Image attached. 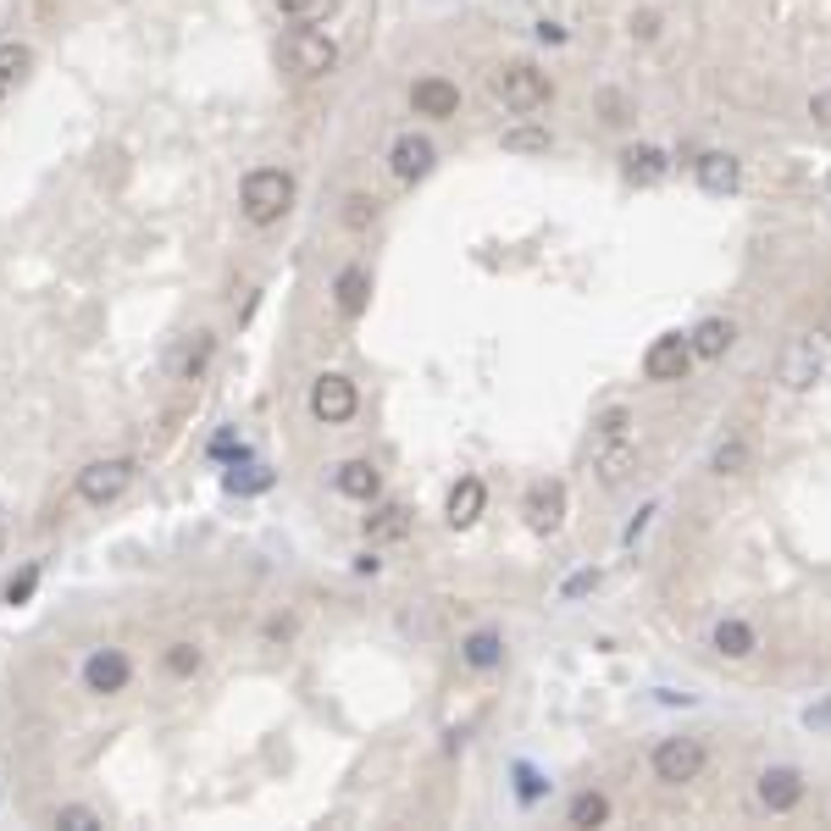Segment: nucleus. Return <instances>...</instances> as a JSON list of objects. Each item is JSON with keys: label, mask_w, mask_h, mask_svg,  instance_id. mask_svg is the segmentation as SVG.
I'll return each mask as SVG.
<instances>
[{"label": "nucleus", "mask_w": 831, "mask_h": 831, "mask_svg": "<svg viewBox=\"0 0 831 831\" xmlns=\"http://www.w3.org/2000/svg\"><path fill=\"white\" fill-rule=\"evenodd\" d=\"M294 173L283 166H256V173H244L238 184V206H244V222L249 227H278L289 211H294Z\"/></svg>", "instance_id": "obj_1"}, {"label": "nucleus", "mask_w": 831, "mask_h": 831, "mask_svg": "<svg viewBox=\"0 0 831 831\" xmlns=\"http://www.w3.org/2000/svg\"><path fill=\"white\" fill-rule=\"evenodd\" d=\"M488 90H493V101L505 106V112H543L549 101H554V78L543 72V67H532V61H499L493 72H488Z\"/></svg>", "instance_id": "obj_2"}, {"label": "nucleus", "mask_w": 831, "mask_h": 831, "mask_svg": "<svg viewBox=\"0 0 831 831\" xmlns=\"http://www.w3.org/2000/svg\"><path fill=\"white\" fill-rule=\"evenodd\" d=\"M704 765H710V748H704L699 737H659L654 754H648V771H654V782H665V787L699 782Z\"/></svg>", "instance_id": "obj_3"}, {"label": "nucleus", "mask_w": 831, "mask_h": 831, "mask_svg": "<svg viewBox=\"0 0 831 831\" xmlns=\"http://www.w3.org/2000/svg\"><path fill=\"white\" fill-rule=\"evenodd\" d=\"M283 61H289V72H300V78H327L332 67H339V39H332L327 28H316V23H300V28L283 39Z\"/></svg>", "instance_id": "obj_4"}, {"label": "nucleus", "mask_w": 831, "mask_h": 831, "mask_svg": "<svg viewBox=\"0 0 831 831\" xmlns=\"http://www.w3.org/2000/svg\"><path fill=\"white\" fill-rule=\"evenodd\" d=\"M305 405H311V415H316L321 428H344V422H355V410H361V388H355L344 372H321V377L311 383Z\"/></svg>", "instance_id": "obj_5"}, {"label": "nucleus", "mask_w": 831, "mask_h": 831, "mask_svg": "<svg viewBox=\"0 0 831 831\" xmlns=\"http://www.w3.org/2000/svg\"><path fill=\"white\" fill-rule=\"evenodd\" d=\"M128 482H133V460L128 455H106V460H90L78 471V499L101 511V505H112V499L128 493Z\"/></svg>", "instance_id": "obj_6"}, {"label": "nucleus", "mask_w": 831, "mask_h": 831, "mask_svg": "<svg viewBox=\"0 0 831 831\" xmlns=\"http://www.w3.org/2000/svg\"><path fill=\"white\" fill-rule=\"evenodd\" d=\"M693 339L688 332H659V339L643 350V377L648 383H682L693 372Z\"/></svg>", "instance_id": "obj_7"}, {"label": "nucleus", "mask_w": 831, "mask_h": 831, "mask_svg": "<svg viewBox=\"0 0 831 831\" xmlns=\"http://www.w3.org/2000/svg\"><path fill=\"white\" fill-rule=\"evenodd\" d=\"M410 112H415V117H428V122H449V117H460V83H455V78H438V72L415 78V83H410Z\"/></svg>", "instance_id": "obj_8"}, {"label": "nucleus", "mask_w": 831, "mask_h": 831, "mask_svg": "<svg viewBox=\"0 0 831 831\" xmlns=\"http://www.w3.org/2000/svg\"><path fill=\"white\" fill-rule=\"evenodd\" d=\"M804 771L798 765H765L760 776H754V798L771 809V815H793L798 804H804Z\"/></svg>", "instance_id": "obj_9"}, {"label": "nucleus", "mask_w": 831, "mask_h": 831, "mask_svg": "<svg viewBox=\"0 0 831 831\" xmlns=\"http://www.w3.org/2000/svg\"><path fill=\"white\" fill-rule=\"evenodd\" d=\"M128 682H133V665H128L122 648H95L90 659H83V688H90L95 699H117Z\"/></svg>", "instance_id": "obj_10"}, {"label": "nucleus", "mask_w": 831, "mask_h": 831, "mask_svg": "<svg viewBox=\"0 0 831 831\" xmlns=\"http://www.w3.org/2000/svg\"><path fill=\"white\" fill-rule=\"evenodd\" d=\"M522 516H527V527H532V532H560V522H565V482H560V477L532 482V488H527Z\"/></svg>", "instance_id": "obj_11"}, {"label": "nucleus", "mask_w": 831, "mask_h": 831, "mask_svg": "<svg viewBox=\"0 0 831 831\" xmlns=\"http://www.w3.org/2000/svg\"><path fill=\"white\" fill-rule=\"evenodd\" d=\"M433 161H438V150H433L428 133H399L394 150H388V173H394L399 184H415V178L433 173Z\"/></svg>", "instance_id": "obj_12"}, {"label": "nucleus", "mask_w": 831, "mask_h": 831, "mask_svg": "<svg viewBox=\"0 0 831 831\" xmlns=\"http://www.w3.org/2000/svg\"><path fill=\"white\" fill-rule=\"evenodd\" d=\"M820 372H826V361H820V344H815V339H793V344L782 350V361H776V377H782V388H793V394L815 388Z\"/></svg>", "instance_id": "obj_13"}, {"label": "nucleus", "mask_w": 831, "mask_h": 831, "mask_svg": "<svg viewBox=\"0 0 831 831\" xmlns=\"http://www.w3.org/2000/svg\"><path fill=\"white\" fill-rule=\"evenodd\" d=\"M482 511H488V482L466 471V477L449 488V499H444V522H449L455 532H471V527L482 522Z\"/></svg>", "instance_id": "obj_14"}, {"label": "nucleus", "mask_w": 831, "mask_h": 831, "mask_svg": "<svg viewBox=\"0 0 831 831\" xmlns=\"http://www.w3.org/2000/svg\"><path fill=\"white\" fill-rule=\"evenodd\" d=\"M693 178H699L704 195H737L742 189V161L731 150H704L693 161Z\"/></svg>", "instance_id": "obj_15"}, {"label": "nucleus", "mask_w": 831, "mask_h": 831, "mask_svg": "<svg viewBox=\"0 0 831 831\" xmlns=\"http://www.w3.org/2000/svg\"><path fill=\"white\" fill-rule=\"evenodd\" d=\"M332 488L355 499V505H372V499H383V471H377V460H344V466H332Z\"/></svg>", "instance_id": "obj_16"}, {"label": "nucleus", "mask_w": 831, "mask_h": 831, "mask_svg": "<svg viewBox=\"0 0 831 831\" xmlns=\"http://www.w3.org/2000/svg\"><path fill=\"white\" fill-rule=\"evenodd\" d=\"M460 665L466 671H499L505 665V637H499L493 627H477L460 637Z\"/></svg>", "instance_id": "obj_17"}, {"label": "nucleus", "mask_w": 831, "mask_h": 831, "mask_svg": "<svg viewBox=\"0 0 831 831\" xmlns=\"http://www.w3.org/2000/svg\"><path fill=\"white\" fill-rule=\"evenodd\" d=\"M621 173H627V184H659L665 173H671V155H665L659 144H632V150H621Z\"/></svg>", "instance_id": "obj_18"}, {"label": "nucleus", "mask_w": 831, "mask_h": 831, "mask_svg": "<svg viewBox=\"0 0 831 831\" xmlns=\"http://www.w3.org/2000/svg\"><path fill=\"white\" fill-rule=\"evenodd\" d=\"M710 648L721 654V659H748L760 648V632L748 627L742 616H726V621H715V632H710Z\"/></svg>", "instance_id": "obj_19"}, {"label": "nucleus", "mask_w": 831, "mask_h": 831, "mask_svg": "<svg viewBox=\"0 0 831 831\" xmlns=\"http://www.w3.org/2000/svg\"><path fill=\"white\" fill-rule=\"evenodd\" d=\"M688 339H693V355H699V361H721V355L737 344V327H731L726 316H704Z\"/></svg>", "instance_id": "obj_20"}, {"label": "nucleus", "mask_w": 831, "mask_h": 831, "mask_svg": "<svg viewBox=\"0 0 831 831\" xmlns=\"http://www.w3.org/2000/svg\"><path fill=\"white\" fill-rule=\"evenodd\" d=\"M399 538H410V511L405 505H377L372 499V516H366V543H399Z\"/></svg>", "instance_id": "obj_21"}, {"label": "nucleus", "mask_w": 831, "mask_h": 831, "mask_svg": "<svg viewBox=\"0 0 831 831\" xmlns=\"http://www.w3.org/2000/svg\"><path fill=\"white\" fill-rule=\"evenodd\" d=\"M594 471H599V482H605V488H621V482L637 471V444L610 438V444H605V455L594 460Z\"/></svg>", "instance_id": "obj_22"}, {"label": "nucleus", "mask_w": 831, "mask_h": 831, "mask_svg": "<svg viewBox=\"0 0 831 831\" xmlns=\"http://www.w3.org/2000/svg\"><path fill=\"white\" fill-rule=\"evenodd\" d=\"M499 144H505V155H549L554 150V133L543 122H516L499 133Z\"/></svg>", "instance_id": "obj_23"}, {"label": "nucleus", "mask_w": 831, "mask_h": 831, "mask_svg": "<svg viewBox=\"0 0 831 831\" xmlns=\"http://www.w3.org/2000/svg\"><path fill=\"white\" fill-rule=\"evenodd\" d=\"M332 300H339V311H344V316H361V311H366V300H372V278H366V267H344V272H339V283H332Z\"/></svg>", "instance_id": "obj_24"}, {"label": "nucleus", "mask_w": 831, "mask_h": 831, "mask_svg": "<svg viewBox=\"0 0 831 831\" xmlns=\"http://www.w3.org/2000/svg\"><path fill=\"white\" fill-rule=\"evenodd\" d=\"M605 820H610V798H605L599 787L576 793V798L565 804V826H576V831H594V826H605Z\"/></svg>", "instance_id": "obj_25"}, {"label": "nucleus", "mask_w": 831, "mask_h": 831, "mask_svg": "<svg viewBox=\"0 0 831 831\" xmlns=\"http://www.w3.org/2000/svg\"><path fill=\"white\" fill-rule=\"evenodd\" d=\"M748 466H754V449H748V438H737V433L710 449V471H715V477H742Z\"/></svg>", "instance_id": "obj_26"}, {"label": "nucleus", "mask_w": 831, "mask_h": 831, "mask_svg": "<svg viewBox=\"0 0 831 831\" xmlns=\"http://www.w3.org/2000/svg\"><path fill=\"white\" fill-rule=\"evenodd\" d=\"M28 67H34V50H28V45H17V39L0 45V101H7L17 83L28 78Z\"/></svg>", "instance_id": "obj_27"}, {"label": "nucleus", "mask_w": 831, "mask_h": 831, "mask_svg": "<svg viewBox=\"0 0 831 831\" xmlns=\"http://www.w3.org/2000/svg\"><path fill=\"white\" fill-rule=\"evenodd\" d=\"M339 7H344V0H278V17H289V23H321Z\"/></svg>", "instance_id": "obj_28"}, {"label": "nucleus", "mask_w": 831, "mask_h": 831, "mask_svg": "<svg viewBox=\"0 0 831 831\" xmlns=\"http://www.w3.org/2000/svg\"><path fill=\"white\" fill-rule=\"evenodd\" d=\"M161 665H166V677H195L200 665H206V648L200 643H173L161 654Z\"/></svg>", "instance_id": "obj_29"}, {"label": "nucleus", "mask_w": 831, "mask_h": 831, "mask_svg": "<svg viewBox=\"0 0 831 831\" xmlns=\"http://www.w3.org/2000/svg\"><path fill=\"white\" fill-rule=\"evenodd\" d=\"M211 350H216L211 332H195V339L178 350V377H200V372H206V361H211Z\"/></svg>", "instance_id": "obj_30"}, {"label": "nucleus", "mask_w": 831, "mask_h": 831, "mask_svg": "<svg viewBox=\"0 0 831 831\" xmlns=\"http://www.w3.org/2000/svg\"><path fill=\"white\" fill-rule=\"evenodd\" d=\"M339 216H344V227H350V233H366V227L377 222V200H372V195H350Z\"/></svg>", "instance_id": "obj_31"}, {"label": "nucleus", "mask_w": 831, "mask_h": 831, "mask_svg": "<svg viewBox=\"0 0 831 831\" xmlns=\"http://www.w3.org/2000/svg\"><path fill=\"white\" fill-rule=\"evenodd\" d=\"M594 428H599V438H605V444H610V438H627V428H632V410H627V405H610Z\"/></svg>", "instance_id": "obj_32"}, {"label": "nucleus", "mask_w": 831, "mask_h": 831, "mask_svg": "<svg viewBox=\"0 0 831 831\" xmlns=\"http://www.w3.org/2000/svg\"><path fill=\"white\" fill-rule=\"evenodd\" d=\"M56 826H61V831H95V826H101V815H95V809H83V804H67V809H56Z\"/></svg>", "instance_id": "obj_33"}, {"label": "nucleus", "mask_w": 831, "mask_h": 831, "mask_svg": "<svg viewBox=\"0 0 831 831\" xmlns=\"http://www.w3.org/2000/svg\"><path fill=\"white\" fill-rule=\"evenodd\" d=\"M34 588H39V565H28V571H17V576L7 582V605H28Z\"/></svg>", "instance_id": "obj_34"}, {"label": "nucleus", "mask_w": 831, "mask_h": 831, "mask_svg": "<svg viewBox=\"0 0 831 831\" xmlns=\"http://www.w3.org/2000/svg\"><path fill=\"white\" fill-rule=\"evenodd\" d=\"M659 23H665L659 12H632V17H627V34H632L637 45H648V39H659Z\"/></svg>", "instance_id": "obj_35"}, {"label": "nucleus", "mask_w": 831, "mask_h": 831, "mask_svg": "<svg viewBox=\"0 0 831 831\" xmlns=\"http://www.w3.org/2000/svg\"><path fill=\"white\" fill-rule=\"evenodd\" d=\"M599 588V571H576L571 582H565V588H560V599L571 605V599H582V594H594Z\"/></svg>", "instance_id": "obj_36"}, {"label": "nucleus", "mask_w": 831, "mask_h": 831, "mask_svg": "<svg viewBox=\"0 0 831 831\" xmlns=\"http://www.w3.org/2000/svg\"><path fill=\"white\" fill-rule=\"evenodd\" d=\"M809 117H815L820 128H831V90H815V95H809Z\"/></svg>", "instance_id": "obj_37"}, {"label": "nucleus", "mask_w": 831, "mask_h": 831, "mask_svg": "<svg viewBox=\"0 0 831 831\" xmlns=\"http://www.w3.org/2000/svg\"><path fill=\"white\" fill-rule=\"evenodd\" d=\"M516 776H522V798H527V804H532V798H538V793H543V782H538V776H532V771H527V765H516Z\"/></svg>", "instance_id": "obj_38"}, {"label": "nucleus", "mask_w": 831, "mask_h": 831, "mask_svg": "<svg viewBox=\"0 0 831 831\" xmlns=\"http://www.w3.org/2000/svg\"><path fill=\"white\" fill-rule=\"evenodd\" d=\"M538 39H549V45H560L565 34H560V23H538Z\"/></svg>", "instance_id": "obj_39"}, {"label": "nucleus", "mask_w": 831, "mask_h": 831, "mask_svg": "<svg viewBox=\"0 0 831 831\" xmlns=\"http://www.w3.org/2000/svg\"><path fill=\"white\" fill-rule=\"evenodd\" d=\"M0 549H7V522H0Z\"/></svg>", "instance_id": "obj_40"}]
</instances>
